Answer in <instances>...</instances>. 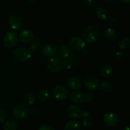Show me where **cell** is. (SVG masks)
I'll return each mask as SVG.
<instances>
[{
  "label": "cell",
  "instance_id": "cell-23",
  "mask_svg": "<svg viewBox=\"0 0 130 130\" xmlns=\"http://www.w3.org/2000/svg\"><path fill=\"white\" fill-rule=\"evenodd\" d=\"M130 45V38L128 36H124L119 42V47L121 49L128 48Z\"/></svg>",
  "mask_w": 130,
  "mask_h": 130
},
{
  "label": "cell",
  "instance_id": "cell-8",
  "mask_svg": "<svg viewBox=\"0 0 130 130\" xmlns=\"http://www.w3.org/2000/svg\"><path fill=\"white\" fill-rule=\"evenodd\" d=\"M85 86L89 90H96L100 87L99 80L93 76H88L84 80Z\"/></svg>",
  "mask_w": 130,
  "mask_h": 130
},
{
  "label": "cell",
  "instance_id": "cell-24",
  "mask_svg": "<svg viewBox=\"0 0 130 130\" xmlns=\"http://www.w3.org/2000/svg\"><path fill=\"white\" fill-rule=\"evenodd\" d=\"M17 127L16 122L13 121H8L4 124L3 130H16Z\"/></svg>",
  "mask_w": 130,
  "mask_h": 130
},
{
  "label": "cell",
  "instance_id": "cell-31",
  "mask_svg": "<svg viewBox=\"0 0 130 130\" xmlns=\"http://www.w3.org/2000/svg\"><path fill=\"white\" fill-rule=\"evenodd\" d=\"M6 118V114L5 112L3 110H0V124L3 123Z\"/></svg>",
  "mask_w": 130,
  "mask_h": 130
},
{
  "label": "cell",
  "instance_id": "cell-18",
  "mask_svg": "<svg viewBox=\"0 0 130 130\" xmlns=\"http://www.w3.org/2000/svg\"><path fill=\"white\" fill-rule=\"evenodd\" d=\"M113 73V68L110 65H105L102 66L99 71V74L101 76L107 78L110 76Z\"/></svg>",
  "mask_w": 130,
  "mask_h": 130
},
{
  "label": "cell",
  "instance_id": "cell-10",
  "mask_svg": "<svg viewBox=\"0 0 130 130\" xmlns=\"http://www.w3.org/2000/svg\"><path fill=\"white\" fill-rule=\"evenodd\" d=\"M8 24L10 28L13 30H18L22 25V20L18 15H13L10 17L8 20Z\"/></svg>",
  "mask_w": 130,
  "mask_h": 130
},
{
  "label": "cell",
  "instance_id": "cell-6",
  "mask_svg": "<svg viewBox=\"0 0 130 130\" xmlns=\"http://www.w3.org/2000/svg\"><path fill=\"white\" fill-rule=\"evenodd\" d=\"M103 121L106 126L109 127H114L119 124V119L116 113L108 112L104 114Z\"/></svg>",
  "mask_w": 130,
  "mask_h": 130
},
{
  "label": "cell",
  "instance_id": "cell-36",
  "mask_svg": "<svg viewBox=\"0 0 130 130\" xmlns=\"http://www.w3.org/2000/svg\"><path fill=\"white\" fill-rule=\"evenodd\" d=\"M116 1V0H105V1H106L107 3H109V4L114 3Z\"/></svg>",
  "mask_w": 130,
  "mask_h": 130
},
{
  "label": "cell",
  "instance_id": "cell-29",
  "mask_svg": "<svg viewBox=\"0 0 130 130\" xmlns=\"http://www.w3.org/2000/svg\"><path fill=\"white\" fill-rule=\"evenodd\" d=\"M72 66V62L69 60H66V61H63V64H62V68H65L66 70H69L71 68Z\"/></svg>",
  "mask_w": 130,
  "mask_h": 130
},
{
  "label": "cell",
  "instance_id": "cell-26",
  "mask_svg": "<svg viewBox=\"0 0 130 130\" xmlns=\"http://www.w3.org/2000/svg\"><path fill=\"white\" fill-rule=\"evenodd\" d=\"M82 124L85 127H91L93 126L94 122L92 119L90 118V117H86V118H84L83 119Z\"/></svg>",
  "mask_w": 130,
  "mask_h": 130
},
{
  "label": "cell",
  "instance_id": "cell-35",
  "mask_svg": "<svg viewBox=\"0 0 130 130\" xmlns=\"http://www.w3.org/2000/svg\"><path fill=\"white\" fill-rule=\"evenodd\" d=\"M115 21H116L115 19H114L113 17H109L107 19L108 23L110 24H113L114 22H115Z\"/></svg>",
  "mask_w": 130,
  "mask_h": 130
},
{
  "label": "cell",
  "instance_id": "cell-19",
  "mask_svg": "<svg viewBox=\"0 0 130 130\" xmlns=\"http://www.w3.org/2000/svg\"><path fill=\"white\" fill-rule=\"evenodd\" d=\"M81 127V124L78 121L71 120L66 123L64 130H80Z\"/></svg>",
  "mask_w": 130,
  "mask_h": 130
},
{
  "label": "cell",
  "instance_id": "cell-17",
  "mask_svg": "<svg viewBox=\"0 0 130 130\" xmlns=\"http://www.w3.org/2000/svg\"><path fill=\"white\" fill-rule=\"evenodd\" d=\"M95 14L98 19L100 20H104L107 19V11L103 6H99L96 8Z\"/></svg>",
  "mask_w": 130,
  "mask_h": 130
},
{
  "label": "cell",
  "instance_id": "cell-5",
  "mask_svg": "<svg viewBox=\"0 0 130 130\" xmlns=\"http://www.w3.org/2000/svg\"><path fill=\"white\" fill-rule=\"evenodd\" d=\"M69 47L72 50L74 51H82L85 48V41L83 39H82L80 37H73V38H71L69 41Z\"/></svg>",
  "mask_w": 130,
  "mask_h": 130
},
{
  "label": "cell",
  "instance_id": "cell-30",
  "mask_svg": "<svg viewBox=\"0 0 130 130\" xmlns=\"http://www.w3.org/2000/svg\"><path fill=\"white\" fill-rule=\"evenodd\" d=\"M38 130H54V129H53V127H52L51 126H50V125L43 124V125H41V126L39 127Z\"/></svg>",
  "mask_w": 130,
  "mask_h": 130
},
{
  "label": "cell",
  "instance_id": "cell-16",
  "mask_svg": "<svg viewBox=\"0 0 130 130\" xmlns=\"http://www.w3.org/2000/svg\"><path fill=\"white\" fill-rule=\"evenodd\" d=\"M58 57L60 59H66L71 54L69 47L66 45H62L58 48Z\"/></svg>",
  "mask_w": 130,
  "mask_h": 130
},
{
  "label": "cell",
  "instance_id": "cell-4",
  "mask_svg": "<svg viewBox=\"0 0 130 130\" xmlns=\"http://www.w3.org/2000/svg\"><path fill=\"white\" fill-rule=\"evenodd\" d=\"M15 58L21 62H27L30 59L32 53L29 49L24 47H19L13 52Z\"/></svg>",
  "mask_w": 130,
  "mask_h": 130
},
{
  "label": "cell",
  "instance_id": "cell-2",
  "mask_svg": "<svg viewBox=\"0 0 130 130\" xmlns=\"http://www.w3.org/2000/svg\"><path fill=\"white\" fill-rule=\"evenodd\" d=\"M62 64L63 61L62 59L57 56H53L46 63V68L50 72L56 73L62 70Z\"/></svg>",
  "mask_w": 130,
  "mask_h": 130
},
{
  "label": "cell",
  "instance_id": "cell-7",
  "mask_svg": "<svg viewBox=\"0 0 130 130\" xmlns=\"http://www.w3.org/2000/svg\"><path fill=\"white\" fill-rule=\"evenodd\" d=\"M53 95L58 100H63L68 96V90L63 85H57L53 88Z\"/></svg>",
  "mask_w": 130,
  "mask_h": 130
},
{
  "label": "cell",
  "instance_id": "cell-25",
  "mask_svg": "<svg viewBox=\"0 0 130 130\" xmlns=\"http://www.w3.org/2000/svg\"><path fill=\"white\" fill-rule=\"evenodd\" d=\"M51 94L48 90H43L39 92L38 97L41 101H46L50 98Z\"/></svg>",
  "mask_w": 130,
  "mask_h": 130
},
{
  "label": "cell",
  "instance_id": "cell-9",
  "mask_svg": "<svg viewBox=\"0 0 130 130\" xmlns=\"http://www.w3.org/2000/svg\"><path fill=\"white\" fill-rule=\"evenodd\" d=\"M28 113V109L25 106L19 105L13 110V115L16 119L22 120L26 117Z\"/></svg>",
  "mask_w": 130,
  "mask_h": 130
},
{
  "label": "cell",
  "instance_id": "cell-22",
  "mask_svg": "<svg viewBox=\"0 0 130 130\" xmlns=\"http://www.w3.org/2000/svg\"><path fill=\"white\" fill-rule=\"evenodd\" d=\"M100 89L106 93L111 92L114 89V85L110 82L105 81L100 85Z\"/></svg>",
  "mask_w": 130,
  "mask_h": 130
},
{
  "label": "cell",
  "instance_id": "cell-28",
  "mask_svg": "<svg viewBox=\"0 0 130 130\" xmlns=\"http://www.w3.org/2000/svg\"><path fill=\"white\" fill-rule=\"evenodd\" d=\"M84 94V98L86 99L87 101H91L94 99V94L90 91L85 92Z\"/></svg>",
  "mask_w": 130,
  "mask_h": 130
},
{
  "label": "cell",
  "instance_id": "cell-3",
  "mask_svg": "<svg viewBox=\"0 0 130 130\" xmlns=\"http://www.w3.org/2000/svg\"><path fill=\"white\" fill-rule=\"evenodd\" d=\"M19 40V36L16 32L13 31H9L6 32L3 36V42L4 45L8 48H13L17 43Z\"/></svg>",
  "mask_w": 130,
  "mask_h": 130
},
{
  "label": "cell",
  "instance_id": "cell-13",
  "mask_svg": "<svg viewBox=\"0 0 130 130\" xmlns=\"http://www.w3.org/2000/svg\"><path fill=\"white\" fill-rule=\"evenodd\" d=\"M67 113L70 117L73 119L79 118L81 115V110L77 105H71L67 107Z\"/></svg>",
  "mask_w": 130,
  "mask_h": 130
},
{
  "label": "cell",
  "instance_id": "cell-38",
  "mask_svg": "<svg viewBox=\"0 0 130 130\" xmlns=\"http://www.w3.org/2000/svg\"><path fill=\"white\" fill-rule=\"evenodd\" d=\"M122 130H129V126H125L124 127H123V129Z\"/></svg>",
  "mask_w": 130,
  "mask_h": 130
},
{
  "label": "cell",
  "instance_id": "cell-34",
  "mask_svg": "<svg viewBox=\"0 0 130 130\" xmlns=\"http://www.w3.org/2000/svg\"><path fill=\"white\" fill-rule=\"evenodd\" d=\"M116 58L118 60H121L123 58V54L121 51H118L116 54Z\"/></svg>",
  "mask_w": 130,
  "mask_h": 130
},
{
  "label": "cell",
  "instance_id": "cell-39",
  "mask_svg": "<svg viewBox=\"0 0 130 130\" xmlns=\"http://www.w3.org/2000/svg\"><path fill=\"white\" fill-rule=\"evenodd\" d=\"M28 1L30 3H35L37 0H28Z\"/></svg>",
  "mask_w": 130,
  "mask_h": 130
},
{
  "label": "cell",
  "instance_id": "cell-27",
  "mask_svg": "<svg viewBox=\"0 0 130 130\" xmlns=\"http://www.w3.org/2000/svg\"><path fill=\"white\" fill-rule=\"evenodd\" d=\"M41 46V43L39 40H35L32 41L30 44V48L32 49V50L34 51V52H36L38 50H39V47Z\"/></svg>",
  "mask_w": 130,
  "mask_h": 130
},
{
  "label": "cell",
  "instance_id": "cell-20",
  "mask_svg": "<svg viewBox=\"0 0 130 130\" xmlns=\"http://www.w3.org/2000/svg\"><path fill=\"white\" fill-rule=\"evenodd\" d=\"M104 36L107 40L109 42H113L116 39L117 34L116 31L112 28H107L105 30Z\"/></svg>",
  "mask_w": 130,
  "mask_h": 130
},
{
  "label": "cell",
  "instance_id": "cell-12",
  "mask_svg": "<svg viewBox=\"0 0 130 130\" xmlns=\"http://www.w3.org/2000/svg\"><path fill=\"white\" fill-rule=\"evenodd\" d=\"M18 36L20 40L24 43H29L30 41H32V40L34 38L33 33L28 29H23L19 33Z\"/></svg>",
  "mask_w": 130,
  "mask_h": 130
},
{
  "label": "cell",
  "instance_id": "cell-32",
  "mask_svg": "<svg viewBox=\"0 0 130 130\" xmlns=\"http://www.w3.org/2000/svg\"><path fill=\"white\" fill-rule=\"evenodd\" d=\"M84 3L88 7H92L95 4V1L94 0H83Z\"/></svg>",
  "mask_w": 130,
  "mask_h": 130
},
{
  "label": "cell",
  "instance_id": "cell-1",
  "mask_svg": "<svg viewBox=\"0 0 130 130\" xmlns=\"http://www.w3.org/2000/svg\"><path fill=\"white\" fill-rule=\"evenodd\" d=\"M100 32L99 29L95 25H88L86 27L83 33V40L88 43H93L99 40Z\"/></svg>",
  "mask_w": 130,
  "mask_h": 130
},
{
  "label": "cell",
  "instance_id": "cell-14",
  "mask_svg": "<svg viewBox=\"0 0 130 130\" xmlns=\"http://www.w3.org/2000/svg\"><path fill=\"white\" fill-rule=\"evenodd\" d=\"M69 86L73 90H78L81 86V80L77 76H72L69 80Z\"/></svg>",
  "mask_w": 130,
  "mask_h": 130
},
{
  "label": "cell",
  "instance_id": "cell-11",
  "mask_svg": "<svg viewBox=\"0 0 130 130\" xmlns=\"http://www.w3.org/2000/svg\"><path fill=\"white\" fill-rule=\"evenodd\" d=\"M57 48L53 43H46L42 48V53L46 57H52L55 55Z\"/></svg>",
  "mask_w": 130,
  "mask_h": 130
},
{
  "label": "cell",
  "instance_id": "cell-15",
  "mask_svg": "<svg viewBox=\"0 0 130 130\" xmlns=\"http://www.w3.org/2000/svg\"><path fill=\"white\" fill-rule=\"evenodd\" d=\"M70 98L72 101L76 103H81L85 99L83 93L77 90H74L72 92L70 95Z\"/></svg>",
  "mask_w": 130,
  "mask_h": 130
},
{
  "label": "cell",
  "instance_id": "cell-37",
  "mask_svg": "<svg viewBox=\"0 0 130 130\" xmlns=\"http://www.w3.org/2000/svg\"><path fill=\"white\" fill-rule=\"evenodd\" d=\"M121 1L122 3H125V4H128L130 2V0H120Z\"/></svg>",
  "mask_w": 130,
  "mask_h": 130
},
{
  "label": "cell",
  "instance_id": "cell-21",
  "mask_svg": "<svg viewBox=\"0 0 130 130\" xmlns=\"http://www.w3.org/2000/svg\"><path fill=\"white\" fill-rule=\"evenodd\" d=\"M23 100H24V103L26 105L30 106L34 104V103L35 102V96L32 93H27L24 96Z\"/></svg>",
  "mask_w": 130,
  "mask_h": 130
},
{
  "label": "cell",
  "instance_id": "cell-33",
  "mask_svg": "<svg viewBox=\"0 0 130 130\" xmlns=\"http://www.w3.org/2000/svg\"><path fill=\"white\" fill-rule=\"evenodd\" d=\"M90 115V113L86 110H85L82 112L81 111V117H83V118H86V117H89Z\"/></svg>",
  "mask_w": 130,
  "mask_h": 130
}]
</instances>
